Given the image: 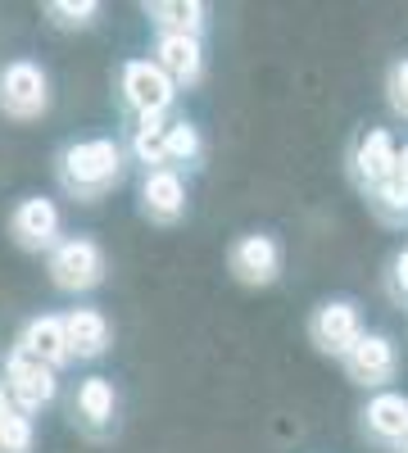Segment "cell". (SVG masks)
<instances>
[{
	"label": "cell",
	"instance_id": "obj_1",
	"mask_svg": "<svg viewBox=\"0 0 408 453\" xmlns=\"http://www.w3.org/2000/svg\"><path fill=\"white\" fill-rule=\"evenodd\" d=\"M55 177H59V191L68 200L100 204L109 191H119V181L127 177V150L114 136L68 141L55 155Z\"/></svg>",
	"mask_w": 408,
	"mask_h": 453
},
{
	"label": "cell",
	"instance_id": "obj_2",
	"mask_svg": "<svg viewBox=\"0 0 408 453\" xmlns=\"http://www.w3.org/2000/svg\"><path fill=\"white\" fill-rule=\"evenodd\" d=\"M0 113L14 123H36L50 113V73L36 59L0 64Z\"/></svg>",
	"mask_w": 408,
	"mask_h": 453
},
{
	"label": "cell",
	"instance_id": "obj_3",
	"mask_svg": "<svg viewBox=\"0 0 408 453\" xmlns=\"http://www.w3.org/2000/svg\"><path fill=\"white\" fill-rule=\"evenodd\" d=\"M46 273H50V286L64 290V295H87L104 281L109 263H104V250L96 236H64L50 254H46Z\"/></svg>",
	"mask_w": 408,
	"mask_h": 453
},
{
	"label": "cell",
	"instance_id": "obj_4",
	"mask_svg": "<svg viewBox=\"0 0 408 453\" xmlns=\"http://www.w3.org/2000/svg\"><path fill=\"white\" fill-rule=\"evenodd\" d=\"M0 386H5L10 403L23 412V418H36V412H46L59 399V372L27 358L23 349H10L5 367H0Z\"/></svg>",
	"mask_w": 408,
	"mask_h": 453
},
{
	"label": "cell",
	"instance_id": "obj_5",
	"mask_svg": "<svg viewBox=\"0 0 408 453\" xmlns=\"http://www.w3.org/2000/svg\"><path fill=\"white\" fill-rule=\"evenodd\" d=\"M119 96L132 119H168L177 87L155 68V59H127L119 68Z\"/></svg>",
	"mask_w": 408,
	"mask_h": 453
},
{
	"label": "cell",
	"instance_id": "obj_6",
	"mask_svg": "<svg viewBox=\"0 0 408 453\" xmlns=\"http://www.w3.org/2000/svg\"><path fill=\"white\" fill-rule=\"evenodd\" d=\"M68 412H73V426H78L87 440H109L119 431V390H114V381L100 376V372L82 376L78 390H73Z\"/></svg>",
	"mask_w": 408,
	"mask_h": 453
},
{
	"label": "cell",
	"instance_id": "obj_7",
	"mask_svg": "<svg viewBox=\"0 0 408 453\" xmlns=\"http://www.w3.org/2000/svg\"><path fill=\"white\" fill-rule=\"evenodd\" d=\"M10 241L27 254H50L64 241V218L59 204L46 196H23L10 213Z\"/></svg>",
	"mask_w": 408,
	"mask_h": 453
},
{
	"label": "cell",
	"instance_id": "obj_8",
	"mask_svg": "<svg viewBox=\"0 0 408 453\" xmlns=\"http://www.w3.org/2000/svg\"><path fill=\"white\" fill-rule=\"evenodd\" d=\"M358 335H363V313L354 299H322L309 313V340L327 358H345Z\"/></svg>",
	"mask_w": 408,
	"mask_h": 453
},
{
	"label": "cell",
	"instance_id": "obj_9",
	"mask_svg": "<svg viewBox=\"0 0 408 453\" xmlns=\"http://www.w3.org/2000/svg\"><path fill=\"white\" fill-rule=\"evenodd\" d=\"M345 376L354 386L363 390H386L395 381V372H399V349H395V340L386 331H363L354 340V349L341 358Z\"/></svg>",
	"mask_w": 408,
	"mask_h": 453
},
{
	"label": "cell",
	"instance_id": "obj_10",
	"mask_svg": "<svg viewBox=\"0 0 408 453\" xmlns=\"http://www.w3.org/2000/svg\"><path fill=\"white\" fill-rule=\"evenodd\" d=\"M227 273L241 281V286H254L264 290L281 277V241L273 232H245L232 241L227 250Z\"/></svg>",
	"mask_w": 408,
	"mask_h": 453
},
{
	"label": "cell",
	"instance_id": "obj_11",
	"mask_svg": "<svg viewBox=\"0 0 408 453\" xmlns=\"http://www.w3.org/2000/svg\"><path fill=\"white\" fill-rule=\"evenodd\" d=\"M187 204H191V191H187V177H181L177 168H155L141 177V218L155 222V226H173L187 218Z\"/></svg>",
	"mask_w": 408,
	"mask_h": 453
},
{
	"label": "cell",
	"instance_id": "obj_12",
	"mask_svg": "<svg viewBox=\"0 0 408 453\" xmlns=\"http://www.w3.org/2000/svg\"><path fill=\"white\" fill-rule=\"evenodd\" d=\"M59 326H64V345H68L73 363H96V358L109 354V345H114V322H109L100 309H91V304L68 309L59 318Z\"/></svg>",
	"mask_w": 408,
	"mask_h": 453
},
{
	"label": "cell",
	"instance_id": "obj_13",
	"mask_svg": "<svg viewBox=\"0 0 408 453\" xmlns=\"http://www.w3.org/2000/svg\"><path fill=\"white\" fill-rule=\"evenodd\" d=\"M395 150L399 145H395V136L386 127H367L354 141V150H350V177H354V186H358L363 196L395 173Z\"/></svg>",
	"mask_w": 408,
	"mask_h": 453
},
{
	"label": "cell",
	"instance_id": "obj_14",
	"mask_svg": "<svg viewBox=\"0 0 408 453\" xmlns=\"http://www.w3.org/2000/svg\"><path fill=\"white\" fill-rule=\"evenodd\" d=\"M155 68L177 91L200 87V78H204V42L200 36H155Z\"/></svg>",
	"mask_w": 408,
	"mask_h": 453
},
{
	"label": "cell",
	"instance_id": "obj_15",
	"mask_svg": "<svg viewBox=\"0 0 408 453\" xmlns=\"http://www.w3.org/2000/svg\"><path fill=\"white\" fill-rule=\"evenodd\" d=\"M358 426H363V435L373 440L377 449H390V453H395V444H399V440H404V431H408V395L377 390L373 399L363 403Z\"/></svg>",
	"mask_w": 408,
	"mask_h": 453
},
{
	"label": "cell",
	"instance_id": "obj_16",
	"mask_svg": "<svg viewBox=\"0 0 408 453\" xmlns=\"http://www.w3.org/2000/svg\"><path fill=\"white\" fill-rule=\"evenodd\" d=\"M14 349H23V354L36 358V363H46L50 372H59V367L73 363V358H68V345H64L59 313H36V318H27L23 331H19V340H14Z\"/></svg>",
	"mask_w": 408,
	"mask_h": 453
},
{
	"label": "cell",
	"instance_id": "obj_17",
	"mask_svg": "<svg viewBox=\"0 0 408 453\" xmlns=\"http://www.w3.org/2000/svg\"><path fill=\"white\" fill-rule=\"evenodd\" d=\"M141 14L159 36H204L209 27V5L200 0H145Z\"/></svg>",
	"mask_w": 408,
	"mask_h": 453
},
{
	"label": "cell",
	"instance_id": "obj_18",
	"mask_svg": "<svg viewBox=\"0 0 408 453\" xmlns=\"http://www.w3.org/2000/svg\"><path fill=\"white\" fill-rule=\"evenodd\" d=\"M127 150L136 164H145V173L168 168V119H136Z\"/></svg>",
	"mask_w": 408,
	"mask_h": 453
},
{
	"label": "cell",
	"instance_id": "obj_19",
	"mask_svg": "<svg viewBox=\"0 0 408 453\" xmlns=\"http://www.w3.org/2000/svg\"><path fill=\"white\" fill-rule=\"evenodd\" d=\"M363 200H367V209H373L386 226H408V186H404L395 173H390L381 186H373Z\"/></svg>",
	"mask_w": 408,
	"mask_h": 453
},
{
	"label": "cell",
	"instance_id": "obj_20",
	"mask_svg": "<svg viewBox=\"0 0 408 453\" xmlns=\"http://www.w3.org/2000/svg\"><path fill=\"white\" fill-rule=\"evenodd\" d=\"M42 14H46L50 27H59V32H87V27L100 23L104 5H100V0H46Z\"/></svg>",
	"mask_w": 408,
	"mask_h": 453
},
{
	"label": "cell",
	"instance_id": "obj_21",
	"mask_svg": "<svg viewBox=\"0 0 408 453\" xmlns=\"http://www.w3.org/2000/svg\"><path fill=\"white\" fill-rule=\"evenodd\" d=\"M204 159V136L191 119H168V168H191Z\"/></svg>",
	"mask_w": 408,
	"mask_h": 453
},
{
	"label": "cell",
	"instance_id": "obj_22",
	"mask_svg": "<svg viewBox=\"0 0 408 453\" xmlns=\"http://www.w3.org/2000/svg\"><path fill=\"white\" fill-rule=\"evenodd\" d=\"M36 449V422L23 418V412H5L0 418V453H32Z\"/></svg>",
	"mask_w": 408,
	"mask_h": 453
},
{
	"label": "cell",
	"instance_id": "obj_23",
	"mask_svg": "<svg viewBox=\"0 0 408 453\" xmlns=\"http://www.w3.org/2000/svg\"><path fill=\"white\" fill-rule=\"evenodd\" d=\"M386 104L395 119L408 123V55H399L390 68H386Z\"/></svg>",
	"mask_w": 408,
	"mask_h": 453
},
{
	"label": "cell",
	"instance_id": "obj_24",
	"mask_svg": "<svg viewBox=\"0 0 408 453\" xmlns=\"http://www.w3.org/2000/svg\"><path fill=\"white\" fill-rule=\"evenodd\" d=\"M386 286H390V299L408 309V245L390 258V273H386Z\"/></svg>",
	"mask_w": 408,
	"mask_h": 453
},
{
	"label": "cell",
	"instance_id": "obj_25",
	"mask_svg": "<svg viewBox=\"0 0 408 453\" xmlns=\"http://www.w3.org/2000/svg\"><path fill=\"white\" fill-rule=\"evenodd\" d=\"M395 177H399V181L408 186V141H404V145L395 150Z\"/></svg>",
	"mask_w": 408,
	"mask_h": 453
},
{
	"label": "cell",
	"instance_id": "obj_26",
	"mask_svg": "<svg viewBox=\"0 0 408 453\" xmlns=\"http://www.w3.org/2000/svg\"><path fill=\"white\" fill-rule=\"evenodd\" d=\"M5 412H14V403H10V395H5V386H0V418H5Z\"/></svg>",
	"mask_w": 408,
	"mask_h": 453
},
{
	"label": "cell",
	"instance_id": "obj_27",
	"mask_svg": "<svg viewBox=\"0 0 408 453\" xmlns=\"http://www.w3.org/2000/svg\"><path fill=\"white\" fill-rule=\"evenodd\" d=\"M395 453H408V431H404V440L395 444Z\"/></svg>",
	"mask_w": 408,
	"mask_h": 453
}]
</instances>
